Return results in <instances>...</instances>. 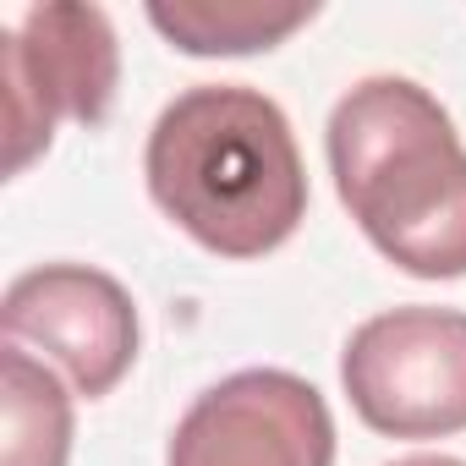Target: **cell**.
<instances>
[{
  "label": "cell",
  "instance_id": "4",
  "mask_svg": "<svg viewBox=\"0 0 466 466\" xmlns=\"http://www.w3.org/2000/svg\"><path fill=\"white\" fill-rule=\"evenodd\" d=\"M351 411L390 439H444L466 428V313L390 308L351 329L340 351Z\"/></svg>",
  "mask_w": 466,
  "mask_h": 466
},
{
  "label": "cell",
  "instance_id": "9",
  "mask_svg": "<svg viewBox=\"0 0 466 466\" xmlns=\"http://www.w3.org/2000/svg\"><path fill=\"white\" fill-rule=\"evenodd\" d=\"M390 466H466L455 455H406V461H390Z\"/></svg>",
  "mask_w": 466,
  "mask_h": 466
},
{
  "label": "cell",
  "instance_id": "8",
  "mask_svg": "<svg viewBox=\"0 0 466 466\" xmlns=\"http://www.w3.org/2000/svg\"><path fill=\"white\" fill-rule=\"evenodd\" d=\"M148 23L187 56H253L275 50L313 23V6H258V0H154Z\"/></svg>",
  "mask_w": 466,
  "mask_h": 466
},
{
  "label": "cell",
  "instance_id": "6",
  "mask_svg": "<svg viewBox=\"0 0 466 466\" xmlns=\"http://www.w3.org/2000/svg\"><path fill=\"white\" fill-rule=\"evenodd\" d=\"M6 346L50 357L77 395H110L137 357V308L121 280L88 264H45L6 286Z\"/></svg>",
  "mask_w": 466,
  "mask_h": 466
},
{
  "label": "cell",
  "instance_id": "7",
  "mask_svg": "<svg viewBox=\"0 0 466 466\" xmlns=\"http://www.w3.org/2000/svg\"><path fill=\"white\" fill-rule=\"evenodd\" d=\"M0 411H6L0 466H66L72 461V395L23 346L0 351Z\"/></svg>",
  "mask_w": 466,
  "mask_h": 466
},
{
  "label": "cell",
  "instance_id": "3",
  "mask_svg": "<svg viewBox=\"0 0 466 466\" xmlns=\"http://www.w3.org/2000/svg\"><path fill=\"white\" fill-rule=\"evenodd\" d=\"M6 61V176H23L56 137V121L99 127L116 105L121 45L99 6L50 0L0 34Z\"/></svg>",
  "mask_w": 466,
  "mask_h": 466
},
{
  "label": "cell",
  "instance_id": "2",
  "mask_svg": "<svg viewBox=\"0 0 466 466\" xmlns=\"http://www.w3.org/2000/svg\"><path fill=\"white\" fill-rule=\"evenodd\" d=\"M329 176L362 237L417 280L466 275V143L411 77H362L329 110Z\"/></svg>",
  "mask_w": 466,
  "mask_h": 466
},
{
  "label": "cell",
  "instance_id": "5",
  "mask_svg": "<svg viewBox=\"0 0 466 466\" xmlns=\"http://www.w3.org/2000/svg\"><path fill=\"white\" fill-rule=\"evenodd\" d=\"M165 466H335L329 400L302 373L242 368L187 406Z\"/></svg>",
  "mask_w": 466,
  "mask_h": 466
},
{
  "label": "cell",
  "instance_id": "1",
  "mask_svg": "<svg viewBox=\"0 0 466 466\" xmlns=\"http://www.w3.org/2000/svg\"><path fill=\"white\" fill-rule=\"evenodd\" d=\"M148 198L219 258H264L297 237L308 170L286 110L248 83L176 94L143 148Z\"/></svg>",
  "mask_w": 466,
  "mask_h": 466
}]
</instances>
